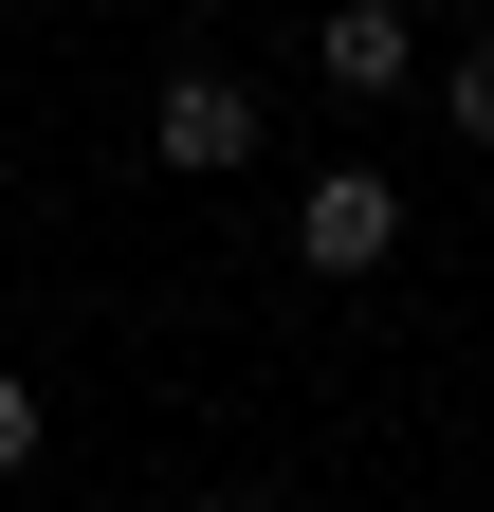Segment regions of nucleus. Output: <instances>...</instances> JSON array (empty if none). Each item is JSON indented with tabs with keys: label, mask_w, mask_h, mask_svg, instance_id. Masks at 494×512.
Here are the masks:
<instances>
[{
	"label": "nucleus",
	"mask_w": 494,
	"mask_h": 512,
	"mask_svg": "<svg viewBox=\"0 0 494 512\" xmlns=\"http://www.w3.org/2000/svg\"><path fill=\"white\" fill-rule=\"evenodd\" d=\"M293 256H312V275H385V256H403V183H385V165H312Z\"/></svg>",
	"instance_id": "obj_1"
},
{
	"label": "nucleus",
	"mask_w": 494,
	"mask_h": 512,
	"mask_svg": "<svg viewBox=\"0 0 494 512\" xmlns=\"http://www.w3.org/2000/svg\"><path fill=\"white\" fill-rule=\"evenodd\" d=\"M147 147H165L183 183H220V165H257V92H238L220 55H183V74H165V110H147Z\"/></svg>",
	"instance_id": "obj_2"
},
{
	"label": "nucleus",
	"mask_w": 494,
	"mask_h": 512,
	"mask_svg": "<svg viewBox=\"0 0 494 512\" xmlns=\"http://www.w3.org/2000/svg\"><path fill=\"white\" fill-rule=\"evenodd\" d=\"M312 55H330V92H348V110H385V92L421 74V37H403V0H330V19H312Z\"/></svg>",
	"instance_id": "obj_3"
},
{
	"label": "nucleus",
	"mask_w": 494,
	"mask_h": 512,
	"mask_svg": "<svg viewBox=\"0 0 494 512\" xmlns=\"http://www.w3.org/2000/svg\"><path fill=\"white\" fill-rule=\"evenodd\" d=\"M440 110H458V147H494V37L458 55V74H440Z\"/></svg>",
	"instance_id": "obj_4"
},
{
	"label": "nucleus",
	"mask_w": 494,
	"mask_h": 512,
	"mask_svg": "<svg viewBox=\"0 0 494 512\" xmlns=\"http://www.w3.org/2000/svg\"><path fill=\"white\" fill-rule=\"evenodd\" d=\"M0 476H37V384L0 366Z\"/></svg>",
	"instance_id": "obj_5"
},
{
	"label": "nucleus",
	"mask_w": 494,
	"mask_h": 512,
	"mask_svg": "<svg viewBox=\"0 0 494 512\" xmlns=\"http://www.w3.org/2000/svg\"><path fill=\"white\" fill-rule=\"evenodd\" d=\"M183 512H257V494H183Z\"/></svg>",
	"instance_id": "obj_6"
}]
</instances>
